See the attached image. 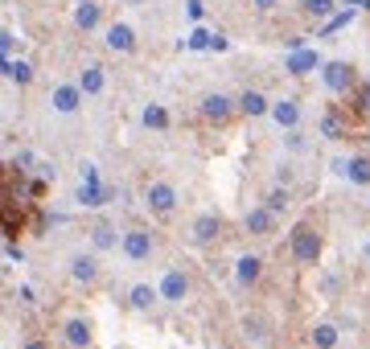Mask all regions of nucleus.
<instances>
[{
  "label": "nucleus",
  "mask_w": 370,
  "mask_h": 349,
  "mask_svg": "<svg viewBox=\"0 0 370 349\" xmlns=\"http://www.w3.org/2000/svg\"><path fill=\"white\" fill-rule=\"evenodd\" d=\"M288 251L296 263H317L321 255V231L313 222H296V231L288 234Z\"/></svg>",
  "instance_id": "obj_1"
},
{
  "label": "nucleus",
  "mask_w": 370,
  "mask_h": 349,
  "mask_svg": "<svg viewBox=\"0 0 370 349\" xmlns=\"http://www.w3.org/2000/svg\"><path fill=\"white\" fill-rule=\"evenodd\" d=\"M120 251H123V259H132V263H148L152 251H156V238H152L144 226H128V231H123Z\"/></svg>",
  "instance_id": "obj_2"
},
{
  "label": "nucleus",
  "mask_w": 370,
  "mask_h": 349,
  "mask_svg": "<svg viewBox=\"0 0 370 349\" xmlns=\"http://www.w3.org/2000/svg\"><path fill=\"white\" fill-rule=\"evenodd\" d=\"M321 82H325L329 94H350L358 87V74H354L350 62H325V66H321Z\"/></svg>",
  "instance_id": "obj_3"
},
{
  "label": "nucleus",
  "mask_w": 370,
  "mask_h": 349,
  "mask_svg": "<svg viewBox=\"0 0 370 349\" xmlns=\"http://www.w3.org/2000/svg\"><path fill=\"white\" fill-rule=\"evenodd\" d=\"M144 209L156 214V218H169L173 209H177V189H173L169 181H148L144 185Z\"/></svg>",
  "instance_id": "obj_4"
},
{
  "label": "nucleus",
  "mask_w": 370,
  "mask_h": 349,
  "mask_svg": "<svg viewBox=\"0 0 370 349\" xmlns=\"http://www.w3.org/2000/svg\"><path fill=\"white\" fill-rule=\"evenodd\" d=\"M197 111H202L206 123L222 128V123H230V116L239 111V99H226L222 91H214V94H206V99H202V107H197Z\"/></svg>",
  "instance_id": "obj_5"
},
{
  "label": "nucleus",
  "mask_w": 370,
  "mask_h": 349,
  "mask_svg": "<svg viewBox=\"0 0 370 349\" xmlns=\"http://www.w3.org/2000/svg\"><path fill=\"white\" fill-rule=\"evenodd\" d=\"M103 46L111 49V54H136V29L132 25H123V21H111L107 29H103Z\"/></svg>",
  "instance_id": "obj_6"
},
{
  "label": "nucleus",
  "mask_w": 370,
  "mask_h": 349,
  "mask_svg": "<svg viewBox=\"0 0 370 349\" xmlns=\"http://www.w3.org/2000/svg\"><path fill=\"white\" fill-rule=\"evenodd\" d=\"M49 107H54L58 116H74V111L82 107V87H78V82H58V87L49 91Z\"/></svg>",
  "instance_id": "obj_7"
},
{
  "label": "nucleus",
  "mask_w": 370,
  "mask_h": 349,
  "mask_svg": "<svg viewBox=\"0 0 370 349\" xmlns=\"http://www.w3.org/2000/svg\"><path fill=\"white\" fill-rule=\"evenodd\" d=\"M276 218H280V214H271L268 206H251L243 214V231L251 234V238H271V234H276Z\"/></svg>",
  "instance_id": "obj_8"
},
{
  "label": "nucleus",
  "mask_w": 370,
  "mask_h": 349,
  "mask_svg": "<svg viewBox=\"0 0 370 349\" xmlns=\"http://www.w3.org/2000/svg\"><path fill=\"white\" fill-rule=\"evenodd\" d=\"M161 300H169V304H181L185 296H190V276L181 271V267H165V276H161Z\"/></svg>",
  "instance_id": "obj_9"
},
{
  "label": "nucleus",
  "mask_w": 370,
  "mask_h": 349,
  "mask_svg": "<svg viewBox=\"0 0 370 349\" xmlns=\"http://www.w3.org/2000/svg\"><path fill=\"white\" fill-rule=\"evenodd\" d=\"M300 116H304V107H300V99H292V94H284V99L271 103V119H276L284 132H296V128H300Z\"/></svg>",
  "instance_id": "obj_10"
},
{
  "label": "nucleus",
  "mask_w": 370,
  "mask_h": 349,
  "mask_svg": "<svg viewBox=\"0 0 370 349\" xmlns=\"http://www.w3.org/2000/svg\"><path fill=\"white\" fill-rule=\"evenodd\" d=\"M190 238H194L197 247L218 243V238H222V218H218V214H197L194 226H190Z\"/></svg>",
  "instance_id": "obj_11"
},
{
  "label": "nucleus",
  "mask_w": 370,
  "mask_h": 349,
  "mask_svg": "<svg viewBox=\"0 0 370 349\" xmlns=\"http://www.w3.org/2000/svg\"><path fill=\"white\" fill-rule=\"evenodd\" d=\"M325 62H321V54L317 49H288V58H284V70L288 74H296V78H304V74H313V70H321Z\"/></svg>",
  "instance_id": "obj_12"
},
{
  "label": "nucleus",
  "mask_w": 370,
  "mask_h": 349,
  "mask_svg": "<svg viewBox=\"0 0 370 349\" xmlns=\"http://www.w3.org/2000/svg\"><path fill=\"white\" fill-rule=\"evenodd\" d=\"M99 25H103V4L99 0H78L74 4V29L78 33H95Z\"/></svg>",
  "instance_id": "obj_13"
},
{
  "label": "nucleus",
  "mask_w": 370,
  "mask_h": 349,
  "mask_svg": "<svg viewBox=\"0 0 370 349\" xmlns=\"http://www.w3.org/2000/svg\"><path fill=\"white\" fill-rule=\"evenodd\" d=\"M78 206H87V209H95V206H107L111 197H116V189L111 185H103V181H78Z\"/></svg>",
  "instance_id": "obj_14"
},
{
  "label": "nucleus",
  "mask_w": 370,
  "mask_h": 349,
  "mask_svg": "<svg viewBox=\"0 0 370 349\" xmlns=\"http://www.w3.org/2000/svg\"><path fill=\"white\" fill-rule=\"evenodd\" d=\"M333 169L350 185H370V157H345V161H333Z\"/></svg>",
  "instance_id": "obj_15"
},
{
  "label": "nucleus",
  "mask_w": 370,
  "mask_h": 349,
  "mask_svg": "<svg viewBox=\"0 0 370 349\" xmlns=\"http://www.w3.org/2000/svg\"><path fill=\"white\" fill-rule=\"evenodd\" d=\"M70 279H74V283H95V279H99V259L91 255V251L70 255Z\"/></svg>",
  "instance_id": "obj_16"
},
{
  "label": "nucleus",
  "mask_w": 370,
  "mask_h": 349,
  "mask_svg": "<svg viewBox=\"0 0 370 349\" xmlns=\"http://www.w3.org/2000/svg\"><path fill=\"white\" fill-rule=\"evenodd\" d=\"M74 82L82 87V94H103V91H107V70L99 66V62H87L82 74H78Z\"/></svg>",
  "instance_id": "obj_17"
},
{
  "label": "nucleus",
  "mask_w": 370,
  "mask_h": 349,
  "mask_svg": "<svg viewBox=\"0 0 370 349\" xmlns=\"http://www.w3.org/2000/svg\"><path fill=\"white\" fill-rule=\"evenodd\" d=\"M259 276H264V259L259 255H243L239 263H235V279H239L243 288H255Z\"/></svg>",
  "instance_id": "obj_18"
},
{
  "label": "nucleus",
  "mask_w": 370,
  "mask_h": 349,
  "mask_svg": "<svg viewBox=\"0 0 370 349\" xmlns=\"http://www.w3.org/2000/svg\"><path fill=\"white\" fill-rule=\"evenodd\" d=\"M239 111L247 119H264V116H271V99H264L259 91H243L239 94Z\"/></svg>",
  "instance_id": "obj_19"
},
{
  "label": "nucleus",
  "mask_w": 370,
  "mask_h": 349,
  "mask_svg": "<svg viewBox=\"0 0 370 349\" xmlns=\"http://www.w3.org/2000/svg\"><path fill=\"white\" fill-rule=\"evenodd\" d=\"M156 300H161V288H152V283H132V288H128V304H132L136 312H148Z\"/></svg>",
  "instance_id": "obj_20"
},
{
  "label": "nucleus",
  "mask_w": 370,
  "mask_h": 349,
  "mask_svg": "<svg viewBox=\"0 0 370 349\" xmlns=\"http://www.w3.org/2000/svg\"><path fill=\"white\" fill-rule=\"evenodd\" d=\"M116 243H123V231H116L111 222L91 226V247H95V251H116Z\"/></svg>",
  "instance_id": "obj_21"
},
{
  "label": "nucleus",
  "mask_w": 370,
  "mask_h": 349,
  "mask_svg": "<svg viewBox=\"0 0 370 349\" xmlns=\"http://www.w3.org/2000/svg\"><path fill=\"white\" fill-rule=\"evenodd\" d=\"M345 132H350L345 116L338 111V107H329V111L321 116V136H325V140H345Z\"/></svg>",
  "instance_id": "obj_22"
},
{
  "label": "nucleus",
  "mask_w": 370,
  "mask_h": 349,
  "mask_svg": "<svg viewBox=\"0 0 370 349\" xmlns=\"http://www.w3.org/2000/svg\"><path fill=\"white\" fill-rule=\"evenodd\" d=\"M66 345L70 349H91V325L82 321V317H74V321H66Z\"/></svg>",
  "instance_id": "obj_23"
},
{
  "label": "nucleus",
  "mask_w": 370,
  "mask_h": 349,
  "mask_svg": "<svg viewBox=\"0 0 370 349\" xmlns=\"http://www.w3.org/2000/svg\"><path fill=\"white\" fill-rule=\"evenodd\" d=\"M4 78L17 82V87H29V82H33V66L21 62V58H4Z\"/></svg>",
  "instance_id": "obj_24"
},
{
  "label": "nucleus",
  "mask_w": 370,
  "mask_h": 349,
  "mask_svg": "<svg viewBox=\"0 0 370 349\" xmlns=\"http://www.w3.org/2000/svg\"><path fill=\"white\" fill-rule=\"evenodd\" d=\"M190 49H226V37H222V33H206V29H194V37H190Z\"/></svg>",
  "instance_id": "obj_25"
},
{
  "label": "nucleus",
  "mask_w": 370,
  "mask_h": 349,
  "mask_svg": "<svg viewBox=\"0 0 370 349\" xmlns=\"http://www.w3.org/2000/svg\"><path fill=\"white\" fill-rule=\"evenodd\" d=\"M144 128H152V132H165V128H169V111H165L161 103H148V107H144Z\"/></svg>",
  "instance_id": "obj_26"
},
{
  "label": "nucleus",
  "mask_w": 370,
  "mask_h": 349,
  "mask_svg": "<svg viewBox=\"0 0 370 349\" xmlns=\"http://www.w3.org/2000/svg\"><path fill=\"white\" fill-rule=\"evenodd\" d=\"M345 103H350V107H354L358 116H366V111H370V82H358L354 91L345 94Z\"/></svg>",
  "instance_id": "obj_27"
},
{
  "label": "nucleus",
  "mask_w": 370,
  "mask_h": 349,
  "mask_svg": "<svg viewBox=\"0 0 370 349\" xmlns=\"http://www.w3.org/2000/svg\"><path fill=\"white\" fill-rule=\"evenodd\" d=\"M309 341H313V349H338V329L333 325H317Z\"/></svg>",
  "instance_id": "obj_28"
},
{
  "label": "nucleus",
  "mask_w": 370,
  "mask_h": 349,
  "mask_svg": "<svg viewBox=\"0 0 370 349\" xmlns=\"http://www.w3.org/2000/svg\"><path fill=\"white\" fill-rule=\"evenodd\" d=\"M333 4H338V0H300V13H304V17H329Z\"/></svg>",
  "instance_id": "obj_29"
},
{
  "label": "nucleus",
  "mask_w": 370,
  "mask_h": 349,
  "mask_svg": "<svg viewBox=\"0 0 370 349\" xmlns=\"http://www.w3.org/2000/svg\"><path fill=\"white\" fill-rule=\"evenodd\" d=\"M264 206H268L271 214H284V209H288V189H284V185L268 189V197H264Z\"/></svg>",
  "instance_id": "obj_30"
},
{
  "label": "nucleus",
  "mask_w": 370,
  "mask_h": 349,
  "mask_svg": "<svg viewBox=\"0 0 370 349\" xmlns=\"http://www.w3.org/2000/svg\"><path fill=\"white\" fill-rule=\"evenodd\" d=\"M354 21V8H345V13H338V17H333V21L325 25V33H333V29H345V25Z\"/></svg>",
  "instance_id": "obj_31"
},
{
  "label": "nucleus",
  "mask_w": 370,
  "mask_h": 349,
  "mask_svg": "<svg viewBox=\"0 0 370 349\" xmlns=\"http://www.w3.org/2000/svg\"><path fill=\"white\" fill-rule=\"evenodd\" d=\"M276 185H284V189L292 185V164H288V161H284L280 169H276Z\"/></svg>",
  "instance_id": "obj_32"
},
{
  "label": "nucleus",
  "mask_w": 370,
  "mask_h": 349,
  "mask_svg": "<svg viewBox=\"0 0 370 349\" xmlns=\"http://www.w3.org/2000/svg\"><path fill=\"white\" fill-rule=\"evenodd\" d=\"M284 144H288L292 152H304V136H300V128H296V132H288V136H284Z\"/></svg>",
  "instance_id": "obj_33"
},
{
  "label": "nucleus",
  "mask_w": 370,
  "mask_h": 349,
  "mask_svg": "<svg viewBox=\"0 0 370 349\" xmlns=\"http://www.w3.org/2000/svg\"><path fill=\"white\" fill-rule=\"evenodd\" d=\"M0 49H4V58H13V29H0Z\"/></svg>",
  "instance_id": "obj_34"
},
{
  "label": "nucleus",
  "mask_w": 370,
  "mask_h": 349,
  "mask_svg": "<svg viewBox=\"0 0 370 349\" xmlns=\"http://www.w3.org/2000/svg\"><path fill=\"white\" fill-rule=\"evenodd\" d=\"M202 13H206V0H190V17L202 21Z\"/></svg>",
  "instance_id": "obj_35"
},
{
  "label": "nucleus",
  "mask_w": 370,
  "mask_h": 349,
  "mask_svg": "<svg viewBox=\"0 0 370 349\" xmlns=\"http://www.w3.org/2000/svg\"><path fill=\"white\" fill-rule=\"evenodd\" d=\"M251 4H255V8H259V13H271V8H276V4H280V0H251Z\"/></svg>",
  "instance_id": "obj_36"
},
{
  "label": "nucleus",
  "mask_w": 370,
  "mask_h": 349,
  "mask_svg": "<svg viewBox=\"0 0 370 349\" xmlns=\"http://www.w3.org/2000/svg\"><path fill=\"white\" fill-rule=\"evenodd\" d=\"M21 349H49V345H46V341H42V337H29V341H25Z\"/></svg>",
  "instance_id": "obj_37"
},
{
  "label": "nucleus",
  "mask_w": 370,
  "mask_h": 349,
  "mask_svg": "<svg viewBox=\"0 0 370 349\" xmlns=\"http://www.w3.org/2000/svg\"><path fill=\"white\" fill-rule=\"evenodd\" d=\"M128 4H140V0H128Z\"/></svg>",
  "instance_id": "obj_38"
}]
</instances>
